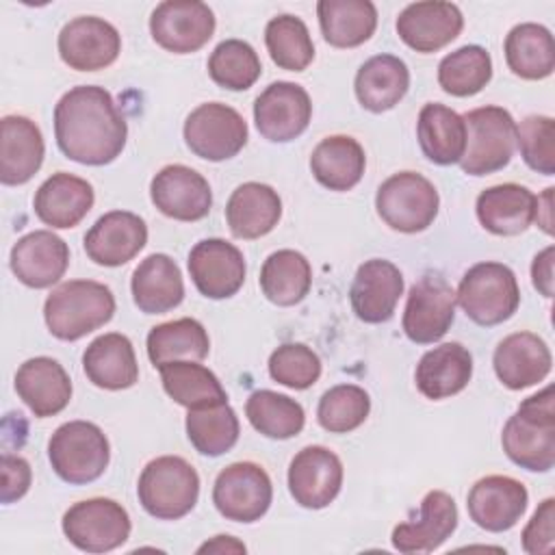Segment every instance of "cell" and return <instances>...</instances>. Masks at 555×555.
<instances>
[{"mask_svg":"<svg viewBox=\"0 0 555 555\" xmlns=\"http://www.w3.org/2000/svg\"><path fill=\"white\" fill-rule=\"evenodd\" d=\"M54 137L69 160L100 167L124 152L128 124L104 87L78 85L54 106Z\"/></svg>","mask_w":555,"mask_h":555,"instance_id":"obj_1","label":"cell"},{"mask_svg":"<svg viewBox=\"0 0 555 555\" xmlns=\"http://www.w3.org/2000/svg\"><path fill=\"white\" fill-rule=\"evenodd\" d=\"M553 386L527 397L507 418L501 444L505 455L525 470L546 473L555 464Z\"/></svg>","mask_w":555,"mask_h":555,"instance_id":"obj_2","label":"cell"},{"mask_svg":"<svg viewBox=\"0 0 555 555\" xmlns=\"http://www.w3.org/2000/svg\"><path fill=\"white\" fill-rule=\"evenodd\" d=\"M113 314L115 295L95 280L63 282L43 304L46 325L59 340H78L108 323Z\"/></svg>","mask_w":555,"mask_h":555,"instance_id":"obj_3","label":"cell"},{"mask_svg":"<svg viewBox=\"0 0 555 555\" xmlns=\"http://www.w3.org/2000/svg\"><path fill=\"white\" fill-rule=\"evenodd\" d=\"M143 509L160 520L186 516L199 496V475L180 455H160L145 464L137 486Z\"/></svg>","mask_w":555,"mask_h":555,"instance_id":"obj_4","label":"cell"},{"mask_svg":"<svg viewBox=\"0 0 555 555\" xmlns=\"http://www.w3.org/2000/svg\"><path fill=\"white\" fill-rule=\"evenodd\" d=\"M457 304L477 325L507 321L520 304V288L514 271L503 262H477L460 280Z\"/></svg>","mask_w":555,"mask_h":555,"instance_id":"obj_5","label":"cell"},{"mask_svg":"<svg viewBox=\"0 0 555 555\" xmlns=\"http://www.w3.org/2000/svg\"><path fill=\"white\" fill-rule=\"evenodd\" d=\"M48 457L63 481L82 486L102 477L111 460V447L95 423L69 421L50 436Z\"/></svg>","mask_w":555,"mask_h":555,"instance_id":"obj_6","label":"cell"},{"mask_svg":"<svg viewBox=\"0 0 555 555\" xmlns=\"http://www.w3.org/2000/svg\"><path fill=\"white\" fill-rule=\"evenodd\" d=\"M466 150L460 160L468 176H488L503 169L516 147V121L503 106H481L464 115Z\"/></svg>","mask_w":555,"mask_h":555,"instance_id":"obj_7","label":"cell"},{"mask_svg":"<svg viewBox=\"0 0 555 555\" xmlns=\"http://www.w3.org/2000/svg\"><path fill=\"white\" fill-rule=\"evenodd\" d=\"M440 197L436 186L416 171H399L384 180L375 195L382 221L403 234L427 230L438 215Z\"/></svg>","mask_w":555,"mask_h":555,"instance_id":"obj_8","label":"cell"},{"mask_svg":"<svg viewBox=\"0 0 555 555\" xmlns=\"http://www.w3.org/2000/svg\"><path fill=\"white\" fill-rule=\"evenodd\" d=\"M130 516L121 503L93 496L63 514V533L80 551L108 553L130 538Z\"/></svg>","mask_w":555,"mask_h":555,"instance_id":"obj_9","label":"cell"},{"mask_svg":"<svg viewBox=\"0 0 555 555\" xmlns=\"http://www.w3.org/2000/svg\"><path fill=\"white\" fill-rule=\"evenodd\" d=\"M186 147L204 160H228L247 143V121L221 102L199 104L184 121Z\"/></svg>","mask_w":555,"mask_h":555,"instance_id":"obj_10","label":"cell"},{"mask_svg":"<svg viewBox=\"0 0 555 555\" xmlns=\"http://www.w3.org/2000/svg\"><path fill=\"white\" fill-rule=\"evenodd\" d=\"M273 499V486L267 470L256 462H234L225 466L212 486L217 512L234 522L260 520Z\"/></svg>","mask_w":555,"mask_h":555,"instance_id":"obj_11","label":"cell"},{"mask_svg":"<svg viewBox=\"0 0 555 555\" xmlns=\"http://www.w3.org/2000/svg\"><path fill=\"white\" fill-rule=\"evenodd\" d=\"M455 291L436 275L425 273L408 293L403 310V332L416 345L440 340L455 319Z\"/></svg>","mask_w":555,"mask_h":555,"instance_id":"obj_12","label":"cell"},{"mask_svg":"<svg viewBox=\"0 0 555 555\" xmlns=\"http://www.w3.org/2000/svg\"><path fill=\"white\" fill-rule=\"evenodd\" d=\"M150 33L163 50L191 54L212 37L215 13L199 0H167L152 11Z\"/></svg>","mask_w":555,"mask_h":555,"instance_id":"obj_13","label":"cell"},{"mask_svg":"<svg viewBox=\"0 0 555 555\" xmlns=\"http://www.w3.org/2000/svg\"><path fill=\"white\" fill-rule=\"evenodd\" d=\"M312 102L308 91L288 80L271 82L254 104V121L258 132L273 143L297 139L310 124Z\"/></svg>","mask_w":555,"mask_h":555,"instance_id":"obj_14","label":"cell"},{"mask_svg":"<svg viewBox=\"0 0 555 555\" xmlns=\"http://www.w3.org/2000/svg\"><path fill=\"white\" fill-rule=\"evenodd\" d=\"M119 52V30L95 15L74 17L59 33V54L76 72L104 69L117 61Z\"/></svg>","mask_w":555,"mask_h":555,"instance_id":"obj_15","label":"cell"},{"mask_svg":"<svg viewBox=\"0 0 555 555\" xmlns=\"http://www.w3.org/2000/svg\"><path fill=\"white\" fill-rule=\"evenodd\" d=\"M343 462L321 444L304 447L288 466V490L295 503L308 509L327 507L340 492Z\"/></svg>","mask_w":555,"mask_h":555,"instance_id":"obj_16","label":"cell"},{"mask_svg":"<svg viewBox=\"0 0 555 555\" xmlns=\"http://www.w3.org/2000/svg\"><path fill=\"white\" fill-rule=\"evenodd\" d=\"M150 197L165 217L176 221H199L212 206L208 180L186 165L163 167L152 178Z\"/></svg>","mask_w":555,"mask_h":555,"instance_id":"obj_17","label":"cell"},{"mask_svg":"<svg viewBox=\"0 0 555 555\" xmlns=\"http://www.w3.org/2000/svg\"><path fill=\"white\" fill-rule=\"evenodd\" d=\"M189 273L204 297L228 299L245 282V258L223 238H204L189 254Z\"/></svg>","mask_w":555,"mask_h":555,"instance_id":"obj_18","label":"cell"},{"mask_svg":"<svg viewBox=\"0 0 555 555\" xmlns=\"http://www.w3.org/2000/svg\"><path fill=\"white\" fill-rule=\"evenodd\" d=\"M529 492L522 481L507 475H488L475 481L466 507L470 520L492 533L512 529L525 514Z\"/></svg>","mask_w":555,"mask_h":555,"instance_id":"obj_19","label":"cell"},{"mask_svg":"<svg viewBox=\"0 0 555 555\" xmlns=\"http://www.w3.org/2000/svg\"><path fill=\"white\" fill-rule=\"evenodd\" d=\"M464 26L462 11L453 2H412L397 17L399 39L416 52L429 54L449 46Z\"/></svg>","mask_w":555,"mask_h":555,"instance_id":"obj_20","label":"cell"},{"mask_svg":"<svg viewBox=\"0 0 555 555\" xmlns=\"http://www.w3.org/2000/svg\"><path fill=\"white\" fill-rule=\"evenodd\" d=\"M147 243L145 221L128 210L102 215L85 234L87 256L102 267H121Z\"/></svg>","mask_w":555,"mask_h":555,"instance_id":"obj_21","label":"cell"},{"mask_svg":"<svg viewBox=\"0 0 555 555\" xmlns=\"http://www.w3.org/2000/svg\"><path fill=\"white\" fill-rule=\"evenodd\" d=\"M403 295L401 271L384 258L364 260L349 288V299L356 317L364 323H384L395 314L397 301Z\"/></svg>","mask_w":555,"mask_h":555,"instance_id":"obj_22","label":"cell"},{"mask_svg":"<svg viewBox=\"0 0 555 555\" xmlns=\"http://www.w3.org/2000/svg\"><path fill=\"white\" fill-rule=\"evenodd\" d=\"M69 264L67 243L50 230H35L17 238L11 249V271L30 288L56 284Z\"/></svg>","mask_w":555,"mask_h":555,"instance_id":"obj_23","label":"cell"},{"mask_svg":"<svg viewBox=\"0 0 555 555\" xmlns=\"http://www.w3.org/2000/svg\"><path fill=\"white\" fill-rule=\"evenodd\" d=\"M457 527V507L451 494L431 490L423 496L418 518L392 529V546L399 553H431L451 538Z\"/></svg>","mask_w":555,"mask_h":555,"instance_id":"obj_24","label":"cell"},{"mask_svg":"<svg viewBox=\"0 0 555 555\" xmlns=\"http://www.w3.org/2000/svg\"><path fill=\"white\" fill-rule=\"evenodd\" d=\"M494 373L509 390H522L542 382L553 366L548 345L533 332L505 336L494 349Z\"/></svg>","mask_w":555,"mask_h":555,"instance_id":"obj_25","label":"cell"},{"mask_svg":"<svg viewBox=\"0 0 555 555\" xmlns=\"http://www.w3.org/2000/svg\"><path fill=\"white\" fill-rule=\"evenodd\" d=\"M15 390L35 416L48 418L67 408L72 399V379L54 358L37 356L20 364L15 373Z\"/></svg>","mask_w":555,"mask_h":555,"instance_id":"obj_26","label":"cell"},{"mask_svg":"<svg viewBox=\"0 0 555 555\" xmlns=\"http://www.w3.org/2000/svg\"><path fill=\"white\" fill-rule=\"evenodd\" d=\"M93 186L67 171L52 173L35 193V215L41 223L67 230L78 225L93 206Z\"/></svg>","mask_w":555,"mask_h":555,"instance_id":"obj_27","label":"cell"},{"mask_svg":"<svg viewBox=\"0 0 555 555\" xmlns=\"http://www.w3.org/2000/svg\"><path fill=\"white\" fill-rule=\"evenodd\" d=\"M0 128V180L7 186L24 184L43 163L46 145L41 130L24 115L2 117Z\"/></svg>","mask_w":555,"mask_h":555,"instance_id":"obj_28","label":"cell"},{"mask_svg":"<svg viewBox=\"0 0 555 555\" xmlns=\"http://www.w3.org/2000/svg\"><path fill=\"white\" fill-rule=\"evenodd\" d=\"M538 197L520 184L505 182L479 193L475 210L479 223L496 236H516L535 221Z\"/></svg>","mask_w":555,"mask_h":555,"instance_id":"obj_29","label":"cell"},{"mask_svg":"<svg viewBox=\"0 0 555 555\" xmlns=\"http://www.w3.org/2000/svg\"><path fill=\"white\" fill-rule=\"evenodd\" d=\"M87 379L104 390H124L139 382V364L128 336L108 332L89 343L82 353Z\"/></svg>","mask_w":555,"mask_h":555,"instance_id":"obj_30","label":"cell"},{"mask_svg":"<svg viewBox=\"0 0 555 555\" xmlns=\"http://www.w3.org/2000/svg\"><path fill=\"white\" fill-rule=\"evenodd\" d=\"M473 377V356L460 343H444L427 353L416 364L414 382L423 397L440 401L462 392Z\"/></svg>","mask_w":555,"mask_h":555,"instance_id":"obj_31","label":"cell"},{"mask_svg":"<svg viewBox=\"0 0 555 555\" xmlns=\"http://www.w3.org/2000/svg\"><path fill=\"white\" fill-rule=\"evenodd\" d=\"M282 217V199L275 189L262 182L236 186L225 204V219L236 238H260L269 234Z\"/></svg>","mask_w":555,"mask_h":555,"instance_id":"obj_32","label":"cell"},{"mask_svg":"<svg viewBox=\"0 0 555 555\" xmlns=\"http://www.w3.org/2000/svg\"><path fill=\"white\" fill-rule=\"evenodd\" d=\"M132 299L145 314H163L184 299L182 273L167 254H150L132 273Z\"/></svg>","mask_w":555,"mask_h":555,"instance_id":"obj_33","label":"cell"},{"mask_svg":"<svg viewBox=\"0 0 555 555\" xmlns=\"http://www.w3.org/2000/svg\"><path fill=\"white\" fill-rule=\"evenodd\" d=\"M356 98L371 113L397 106L410 89V69L395 54H377L362 63L356 74Z\"/></svg>","mask_w":555,"mask_h":555,"instance_id":"obj_34","label":"cell"},{"mask_svg":"<svg viewBox=\"0 0 555 555\" xmlns=\"http://www.w3.org/2000/svg\"><path fill=\"white\" fill-rule=\"evenodd\" d=\"M416 137L423 154L436 165L460 163L466 150V124L453 108L429 102L421 108Z\"/></svg>","mask_w":555,"mask_h":555,"instance_id":"obj_35","label":"cell"},{"mask_svg":"<svg viewBox=\"0 0 555 555\" xmlns=\"http://www.w3.org/2000/svg\"><path fill=\"white\" fill-rule=\"evenodd\" d=\"M366 167V156L362 145L347 134L325 137L310 156V169L319 184L330 191L353 189Z\"/></svg>","mask_w":555,"mask_h":555,"instance_id":"obj_36","label":"cell"},{"mask_svg":"<svg viewBox=\"0 0 555 555\" xmlns=\"http://www.w3.org/2000/svg\"><path fill=\"white\" fill-rule=\"evenodd\" d=\"M323 39L334 48H356L377 28V9L369 0H321L317 4Z\"/></svg>","mask_w":555,"mask_h":555,"instance_id":"obj_37","label":"cell"},{"mask_svg":"<svg viewBox=\"0 0 555 555\" xmlns=\"http://www.w3.org/2000/svg\"><path fill=\"white\" fill-rule=\"evenodd\" d=\"M158 371L165 392L186 410L228 403V395L217 375L197 360L167 362Z\"/></svg>","mask_w":555,"mask_h":555,"instance_id":"obj_38","label":"cell"},{"mask_svg":"<svg viewBox=\"0 0 555 555\" xmlns=\"http://www.w3.org/2000/svg\"><path fill=\"white\" fill-rule=\"evenodd\" d=\"M507 67L525 80L548 78L555 69V43L546 26L525 22L505 37Z\"/></svg>","mask_w":555,"mask_h":555,"instance_id":"obj_39","label":"cell"},{"mask_svg":"<svg viewBox=\"0 0 555 555\" xmlns=\"http://www.w3.org/2000/svg\"><path fill=\"white\" fill-rule=\"evenodd\" d=\"M312 286V269L304 254L295 249L273 251L260 269V288L275 306L299 304Z\"/></svg>","mask_w":555,"mask_h":555,"instance_id":"obj_40","label":"cell"},{"mask_svg":"<svg viewBox=\"0 0 555 555\" xmlns=\"http://www.w3.org/2000/svg\"><path fill=\"white\" fill-rule=\"evenodd\" d=\"M210 338L204 325L191 317L154 325L147 334V356L156 369L176 360H204Z\"/></svg>","mask_w":555,"mask_h":555,"instance_id":"obj_41","label":"cell"},{"mask_svg":"<svg viewBox=\"0 0 555 555\" xmlns=\"http://www.w3.org/2000/svg\"><path fill=\"white\" fill-rule=\"evenodd\" d=\"M245 414L256 431L273 440L297 436L306 425V412L299 401L275 390H256L245 403Z\"/></svg>","mask_w":555,"mask_h":555,"instance_id":"obj_42","label":"cell"},{"mask_svg":"<svg viewBox=\"0 0 555 555\" xmlns=\"http://www.w3.org/2000/svg\"><path fill=\"white\" fill-rule=\"evenodd\" d=\"M184 425L195 451L208 457H217L230 451L241 434L238 416L230 403L189 410Z\"/></svg>","mask_w":555,"mask_h":555,"instance_id":"obj_43","label":"cell"},{"mask_svg":"<svg viewBox=\"0 0 555 555\" xmlns=\"http://www.w3.org/2000/svg\"><path fill=\"white\" fill-rule=\"evenodd\" d=\"M492 78L490 52L481 46H462L447 54L438 65L440 87L455 95L468 98L479 93Z\"/></svg>","mask_w":555,"mask_h":555,"instance_id":"obj_44","label":"cell"},{"mask_svg":"<svg viewBox=\"0 0 555 555\" xmlns=\"http://www.w3.org/2000/svg\"><path fill=\"white\" fill-rule=\"evenodd\" d=\"M264 43L271 61L288 72H304L314 59L312 37L297 15H278L269 20Z\"/></svg>","mask_w":555,"mask_h":555,"instance_id":"obj_45","label":"cell"},{"mask_svg":"<svg viewBox=\"0 0 555 555\" xmlns=\"http://www.w3.org/2000/svg\"><path fill=\"white\" fill-rule=\"evenodd\" d=\"M262 65L256 50L241 39L221 41L210 59L208 74L215 85L230 91H245L260 78Z\"/></svg>","mask_w":555,"mask_h":555,"instance_id":"obj_46","label":"cell"},{"mask_svg":"<svg viewBox=\"0 0 555 555\" xmlns=\"http://www.w3.org/2000/svg\"><path fill=\"white\" fill-rule=\"evenodd\" d=\"M371 412L369 392L356 384H338L323 392L317 418L319 425L332 434H349L358 429Z\"/></svg>","mask_w":555,"mask_h":555,"instance_id":"obj_47","label":"cell"},{"mask_svg":"<svg viewBox=\"0 0 555 555\" xmlns=\"http://www.w3.org/2000/svg\"><path fill=\"white\" fill-rule=\"evenodd\" d=\"M269 375L282 386L306 390L321 377V360L304 343H284L269 356Z\"/></svg>","mask_w":555,"mask_h":555,"instance_id":"obj_48","label":"cell"},{"mask_svg":"<svg viewBox=\"0 0 555 555\" xmlns=\"http://www.w3.org/2000/svg\"><path fill=\"white\" fill-rule=\"evenodd\" d=\"M516 143L522 160L538 173H555V121L546 115H529L516 126Z\"/></svg>","mask_w":555,"mask_h":555,"instance_id":"obj_49","label":"cell"},{"mask_svg":"<svg viewBox=\"0 0 555 555\" xmlns=\"http://www.w3.org/2000/svg\"><path fill=\"white\" fill-rule=\"evenodd\" d=\"M555 499H544L535 514L531 516L529 525L522 531V548L529 555H546L553 553L555 542Z\"/></svg>","mask_w":555,"mask_h":555,"instance_id":"obj_50","label":"cell"},{"mask_svg":"<svg viewBox=\"0 0 555 555\" xmlns=\"http://www.w3.org/2000/svg\"><path fill=\"white\" fill-rule=\"evenodd\" d=\"M30 479L33 470L24 457L11 453L2 455V503L9 505L22 499L30 488Z\"/></svg>","mask_w":555,"mask_h":555,"instance_id":"obj_51","label":"cell"},{"mask_svg":"<svg viewBox=\"0 0 555 555\" xmlns=\"http://www.w3.org/2000/svg\"><path fill=\"white\" fill-rule=\"evenodd\" d=\"M553 262H555V247L548 245L533 258V264H531L533 286L544 297H553Z\"/></svg>","mask_w":555,"mask_h":555,"instance_id":"obj_52","label":"cell"},{"mask_svg":"<svg viewBox=\"0 0 555 555\" xmlns=\"http://www.w3.org/2000/svg\"><path fill=\"white\" fill-rule=\"evenodd\" d=\"M197 553H245V544L232 535H217L215 540L202 544Z\"/></svg>","mask_w":555,"mask_h":555,"instance_id":"obj_53","label":"cell"}]
</instances>
